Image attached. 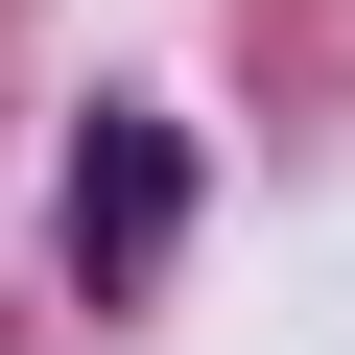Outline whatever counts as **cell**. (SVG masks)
Masks as SVG:
<instances>
[{"label":"cell","instance_id":"cell-1","mask_svg":"<svg viewBox=\"0 0 355 355\" xmlns=\"http://www.w3.org/2000/svg\"><path fill=\"white\" fill-rule=\"evenodd\" d=\"M190 237V142L166 119H71V308H142Z\"/></svg>","mask_w":355,"mask_h":355}]
</instances>
